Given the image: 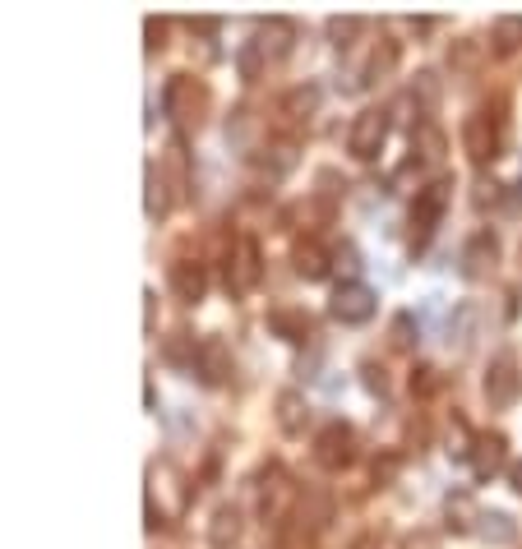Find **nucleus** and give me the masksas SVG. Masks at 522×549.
I'll return each instance as SVG.
<instances>
[{"mask_svg":"<svg viewBox=\"0 0 522 549\" xmlns=\"http://www.w3.org/2000/svg\"><path fill=\"white\" fill-rule=\"evenodd\" d=\"M375 291L365 287V282H342L338 291H333V300H328V314L338 323H370L375 319Z\"/></svg>","mask_w":522,"mask_h":549,"instance_id":"39448f33","label":"nucleus"},{"mask_svg":"<svg viewBox=\"0 0 522 549\" xmlns=\"http://www.w3.org/2000/svg\"><path fill=\"white\" fill-rule=\"evenodd\" d=\"M287 503H292V480H287L282 466H268L264 476H259V513H264L268 522H278V517L287 513Z\"/></svg>","mask_w":522,"mask_h":549,"instance_id":"9d476101","label":"nucleus"},{"mask_svg":"<svg viewBox=\"0 0 522 549\" xmlns=\"http://www.w3.org/2000/svg\"><path fill=\"white\" fill-rule=\"evenodd\" d=\"M476 319H481V310H476V305H458V314H453V323H449V333L458 337V347H472ZM453 337H449V342H453Z\"/></svg>","mask_w":522,"mask_h":549,"instance_id":"c756f323","label":"nucleus"},{"mask_svg":"<svg viewBox=\"0 0 522 549\" xmlns=\"http://www.w3.org/2000/svg\"><path fill=\"white\" fill-rule=\"evenodd\" d=\"M259 273H264V263H259V245L250 236L236 240V250H231V263H227V291L245 296V291L259 287Z\"/></svg>","mask_w":522,"mask_h":549,"instance_id":"6e6552de","label":"nucleus"},{"mask_svg":"<svg viewBox=\"0 0 522 549\" xmlns=\"http://www.w3.org/2000/svg\"><path fill=\"white\" fill-rule=\"evenodd\" d=\"M449 153V139L439 130L435 120H416L412 130V162H439V157Z\"/></svg>","mask_w":522,"mask_h":549,"instance_id":"dca6fc26","label":"nucleus"},{"mask_svg":"<svg viewBox=\"0 0 522 549\" xmlns=\"http://www.w3.org/2000/svg\"><path fill=\"white\" fill-rule=\"evenodd\" d=\"M518 360L509 356V351H499L495 360H490L486 370V402L495 406V411H509L513 397H518Z\"/></svg>","mask_w":522,"mask_h":549,"instance_id":"0eeeda50","label":"nucleus"},{"mask_svg":"<svg viewBox=\"0 0 522 549\" xmlns=\"http://www.w3.org/2000/svg\"><path fill=\"white\" fill-rule=\"evenodd\" d=\"M402 549H439V536L435 531H425V526H416V531H407Z\"/></svg>","mask_w":522,"mask_h":549,"instance_id":"473e14b6","label":"nucleus"},{"mask_svg":"<svg viewBox=\"0 0 522 549\" xmlns=\"http://www.w3.org/2000/svg\"><path fill=\"white\" fill-rule=\"evenodd\" d=\"M148 47H162V33H167V24H162V19H148Z\"/></svg>","mask_w":522,"mask_h":549,"instance_id":"e433bc0d","label":"nucleus"},{"mask_svg":"<svg viewBox=\"0 0 522 549\" xmlns=\"http://www.w3.org/2000/svg\"><path fill=\"white\" fill-rule=\"evenodd\" d=\"M264 51H259V42H245L241 51H236V70H241V79L245 84H255L259 74H264Z\"/></svg>","mask_w":522,"mask_h":549,"instance_id":"c85d7f7f","label":"nucleus"},{"mask_svg":"<svg viewBox=\"0 0 522 549\" xmlns=\"http://www.w3.org/2000/svg\"><path fill=\"white\" fill-rule=\"evenodd\" d=\"M171 291L181 300H190V305H199L208 291V273H204V263L195 259H185V263H171Z\"/></svg>","mask_w":522,"mask_h":549,"instance_id":"4468645a","label":"nucleus"},{"mask_svg":"<svg viewBox=\"0 0 522 549\" xmlns=\"http://www.w3.org/2000/svg\"><path fill=\"white\" fill-rule=\"evenodd\" d=\"M162 107L167 116L181 125V130H195L199 120H204V107H208V88L190 74H171L167 88H162Z\"/></svg>","mask_w":522,"mask_h":549,"instance_id":"f257e3e1","label":"nucleus"},{"mask_svg":"<svg viewBox=\"0 0 522 549\" xmlns=\"http://www.w3.org/2000/svg\"><path fill=\"white\" fill-rule=\"evenodd\" d=\"M153 305H158V300H153V291H144V328H153Z\"/></svg>","mask_w":522,"mask_h":549,"instance_id":"58836bf2","label":"nucleus"},{"mask_svg":"<svg viewBox=\"0 0 522 549\" xmlns=\"http://www.w3.org/2000/svg\"><path fill=\"white\" fill-rule=\"evenodd\" d=\"M476 536L486 540V545H513V540H518V522H513L509 513H481Z\"/></svg>","mask_w":522,"mask_h":549,"instance_id":"aec40b11","label":"nucleus"},{"mask_svg":"<svg viewBox=\"0 0 522 549\" xmlns=\"http://www.w3.org/2000/svg\"><path fill=\"white\" fill-rule=\"evenodd\" d=\"M195 374L204 383H227V374H231L227 342H218V337H204V342H199V356H195Z\"/></svg>","mask_w":522,"mask_h":549,"instance_id":"f8f14e48","label":"nucleus"},{"mask_svg":"<svg viewBox=\"0 0 522 549\" xmlns=\"http://www.w3.org/2000/svg\"><path fill=\"white\" fill-rule=\"evenodd\" d=\"M444 517H449V531H476V522H481V508H476L472 494H449L444 499Z\"/></svg>","mask_w":522,"mask_h":549,"instance_id":"6ab92c4d","label":"nucleus"},{"mask_svg":"<svg viewBox=\"0 0 522 549\" xmlns=\"http://www.w3.org/2000/svg\"><path fill=\"white\" fill-rule=\"evenodd\" d=\"M236 540H241V508H236V503H222V508H213V517H208V545L231 549Z\"/></svg>","mask_w":522,"mask_h":549,"instance_id":"2eb2a0df","label":"nucleus"},{"mask_svg":"<svg viewBox=\"0 0 522 549\" xmlns=\"http://www.w3.org/2000/svg\"><path fill=\"white\" fill-rule=\"evenodd\" d=\"M449 65L462 74H472L476 65H481V42H476V37H458L449 47Z\"/></svg>","mask_w":522,"mask_h":549,"instance_id":"cd10ccee","label":"nucleus"},{"mask_svg":"<svg viewBox=\"0 0 522 549\" xmlns=\"http://www.w3.org/2000/svg\"><path fill=\"white\" fill-rule=\"evenodd\" d=\"M361 374H365V388H370V393H375V397H384V393H389V374H384V365H375V360H365V365H361Z\"/></svg>","mask_w":522,"mask_h":549,"instance_id":"2f4dec72","label":"nucleus"},{"mask_svg":"<svg viewBox=\"0 0 522 549\" xmlns=\"http://www.w3.org/2000/svg\"><path fill=\"white\" fill-rule=\"evenodd\" d=\"M250 134V111H236V120H227V139H245Z\"/></svg>","mask_w":522,"mask_h":549,"instance_id":"c9c22d12","label":"nucleus"},{"mask_svg":"<svg viewBox=\"0 0 522 549\" xmlns=\"http://www.w3.org/2000/svg\"><path fill=\"white\" fill-rule=\"evenodd\" d=\"M319 111V88L315 84H296L292 93L282 97V116H292V120H310Z\"/></svg>","mask_w":522,"mask_h":549,"instance_id":"5701e85b","label":"nucleus"},{"mask_svg":"<svg viewBox=\"0 0 522 549\" xmlns=\"http://www.w3.org/2000/svg\"><path fill=\"white\" fill-rule=\"evenodd\" d=\"M305 420H310V406H305V397L296 393V388H282V393H278V425L287 434H301Z\"/></svg>","mask_w":522,"mask_h":549,"instance_id":"a211bd4d","label":"nucleus"},{"mask_svg":"<svg viewBox=\"0 0 522 549\" xmlns=\"http://www.w3.org/2000/svg\"><path fill=\"white\" fill-rule=\"evenodd\" d=\"M490 42H495L499 56H513V51L522 47V19H518V14H504V19H495V33H490Z\"/></svg>","mask_w":522,"mask_h":549,"instance_id":"a878e982","label":"nucleus"},{"mask_svg":"<svg viewBox=\"0 0 522 549\" xmlns=\"http://www.w3.org/2000/svg\"><path fill=\"white\" fill-rule=\"evenodd\" d=\"M462 277H472V282H481V277L495 273V263H499V240L495 231H476L467 245H462Z\"/></svg>","mask_w":522,"mask_h":549,"instance_id":"1a4fd4ad","label":"nucleus"},{"mask_svg":"<svg viewBox=\"0 0 522 549\" xmlns=\"http://www.w3.org/2000/svg\"><path fill=\"white\" fill-rule=\"evenodd\" d=\"M416 337H412V314H398L393 319V347H412Z\"/></svg>","mask_w":522,"mask_h":549,"instance_id":"72a5a7b5","label":"nucleus"},{"mask_svg":"<svg viewBox=\"0 0 522 549\" xmlns=\"http://www.w3.org/2000/svg\"><path fill=\"white\" fill-rule=\"evenodd\" d=\"M449 199H453V180L449 176L430 180V185L416 194V203H412V240L416 245H425V236L439 227V217L449 213Z\"/></svg>","mask_w":522,"mask_h":549,"instance_id":"f03ea898","label":"nucleus"},{"mask_svg":"<svg viewBox=\"0 0 522 549\" xmlns=\"http://www.w3.org/2000/svg\"><path fill=\"white\" fill-rule=\"evenodd\" d=\"M407 97L416 102V111H421V116H430V111L439 107V97H444V88H439V74L435 70H421L412 79V88H407Z\"/></svg>","mask_w":522,"mask_h":549,"instance_id":"4be33fe9","label":"nucleus"},{"mask_svg":"<svg viewBox=\"0 0 522 549\" xmlns=\"http://www.w3.org/2000/svg\"><path fill=\"white\" fill-rule=\"evenodd\" d=\"M361 33V19H352V14H347V19H328V37H333V47H352V37Z\"/></svg>","mask_w":522,"mask_h":549,"instance_id":"7c9ffc66","label":"nucleus"},{"mask_svg":"<svg viewBox=\"0 0 522 549\" xmlns=\"http://www.w3.org/2000/svg\"><path fill=\"white\" fill-rule=\"evenodd\" d=\"M144 208H148V217L158 222V217H167L171 213V194H167V180L158 176V167H148L144 171Z\"/></svg>","mask_w":522,"mask_h":549,"instance_id":"393cba45","label":"nucleus"},{"mask_svg":"<svg viewBox=\"0 0 522 549\" xmlns=\"http://www.w3.org/2000/svg\"><path fill=\"white\" fill-rule=\"evenodd\" d=\"M296 273H301L305 282H319V277H328V254H324V245H315V240L296 245Z\"/></svg>","mask_w":522,"mask_h":549,"instance_id":"b1692460","label":"nucleus"},{"mask_svg":"<svg viewBox=\"0 0 522 549\" xmlns=\"http://www.w3.org/2000/svg\"><path fill=\"white\" fill-rule=\"evenodd\" d=\"M352 549H379V536H361Z\"/></svg>","mask_w":522,"mask_h":549,"instance_id":"ea45409f","label":"nucleus"},{"mask_svg":"<svg viewBox=\"0 0 522 549\" xmlns=\"http://www.w3.org/2000/svg\"><path fill=\"white\" fill-rule=\"evenodd\" d=\"M504 457H509V443H504V434H476L472 439V471L476 480H495L499 471H504Z\"/></svg>","mask_w":522,"mask_h":549,"instance_id":"9b49d317","label":"nucleus"},{"mask_svg":"<svg viewBox=\"0 0 522 549\" xmlns=\"http://www.w3.org/2000/svg\"><path fill=\"white\" fill-rule=\"evenodd\" d=\"M384 139H389V111L384 107H365L361 116L352 120V130H347V148H352V157H361V162L379 157Z\"/></svg>","mask_w":522,"mask_h":549,"instance_id":"7ed1b4c3","label":"nucleus"},{"mask_svg":"<svg viewBox=\"0 0 522 549\" xmlns=\"http://www.w3.org/2000/svg\"><path fill=\"white\" fill-rule=\"evenodd\" d=\"M259 51H264L268 60H278V56H287V51L296 47V24L292 19H282V14H273V19H264L259 24Z\"/></svg>","mask_w":522,"mask_h":549,"instance_id":"ddd939ff","label":"nucleus"},{"mask_svg":"<svg viewBox=\"0 0 522 549\" xmlns=\"http://www.w3.org/2000/svg\"><path fill=\"white\" fill-rule=\"evenodd\" d=\"M499 139H504V125H499V116H490V111H476V116H467V125H462V148H467L472 162H495Z\"/></svg>","mask_w":522,"mask_h":549,"instance_id":"20e7f679","label":"nucleus"},{"mask_svg":"<svg viewBox=\"0 0 522 549\" xmlns=\"http://www.w3.org/2000/svg\"><path fill=\"white\" fill-rule=\"evenodd\" d=\"M509 485H513V494H522V457L509 466Z\"/></svg>","mask_w":522,"mask_h":549,"instance_id":"4c0bfd02","label":"nucleus"},{"mask_svg":"<svg viewBox=\"0 0 522 549\" xmlns=\"http://www.w3.org/2000/svg\"><path fill=\"white\" fill-rule=\"evenodd\" d=\"M315 457L328 466V471H342V466L356 457V430L342 425V420H328L315 439Z\"/></svg>","mask_w":522,"mask_h":549,"instance_id":"423d86ee","label":"nucleus"},{"mask_svg":"<svg viewBox=\"0 0 522 549\" xmlns=\"http://www.w3.org/2000/svg\"><path fill=\"white\" fill-rule=\"evenodd\" d=\"M412 388H416L421 397H425V393H435V388H439V374L430 370V365H421V370L412 374Z\"/></svg>","mask_w":522,"mask_h":549,"instance_id":"f704fd0d","label":"nucleus"},{"mask_svg":"<svg viewBox=\"0 0 522 549\" xmlns=\"http://www.w3.org/2000/svg\"><path fill=\"white\" fill-rule=\"evenodd\" d=\"M393 65H398V42H379L375 47V56H370V65H365V84H379V79H389L393 74Z\"/></svg>","mask_w":522,"mask_h":549,"instance_id":"bb28decb","label":"nucleus"},{"mask_svg":"<svg viewBox=\"0 0 522 549\" xmlns=\"http://www.w3.org/2000/svg\"><path fill=\"white\" fill-rule=\"evenodd\" d=\"M268 323H273V333L287 337V342H305V337H310V314L305 310H287V305H282V310L268 314Z\"/></svg>","mask_w":522,"mask_h":549,"instance_id":"412c9836","label":"nucleus"},{"mask_svg":"<svg viewBox=\"0 0 522 549\" xmlns=\"http://www.w3.org/2000/svg\"><path fill=\"white\" fill-rule=\"evenodd\" d=\"M255 167H259V176L282 180V176H287V171L296 167V144H287V139H282V144H268L264 153L255 157Z\"/></svg>","mask_w":522,"mask_h":549,"instance_id":"f3484780","label":"nucleus"}]
</instances>
